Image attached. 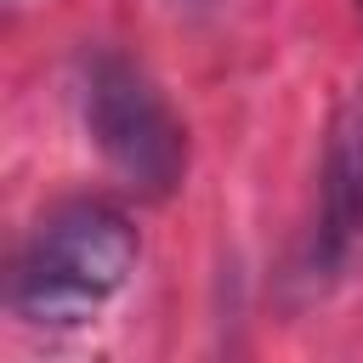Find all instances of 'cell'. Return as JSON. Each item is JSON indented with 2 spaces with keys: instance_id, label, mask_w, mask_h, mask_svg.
Segmentation results:
<instances>
[{
  "instance_id": "obj_1",
  "label": "cell",
  "mask_w": 363,
  "mask_h": 363,
  "mask_svg": "<svg viewBox=\"0 0 363 363\" xmlns=\"http://www.w3.org/2000/svg\"><path fill=\"white\" fill-rule=\"evenodd\" d=\"M136 221L108 199H62L11 261V312L28 329H85L136 278Z\"/></svg>"
},
{
  "instance_id": "obj_4",
  "label": "cell",
  "mask_w": 363,
  "mask_h": 363,
  "mask_svg": "<svg viewBox=\"0 0 363 363\" xmlns=\"http://www.w3.org/2000/svg\"><path fill=\"white\" fill-rule=\"evenodd\" d=\"M176 6H210V0H176Z\"/></svg>"
},
{
  "instance_id": "obj_3",
  "label": "cell",
  "mask_w": 363,
  "mask_h": 363,
  "mask_svg": "<svg viewBox=\"0 0 363 363\" xmlns=\"http://www.w3.org/2000/svg\"><path fill=\"white\" fill-rule=\"evenodd\" d=\"M363 267V85H352L323 136L318 227L306 244V278L340 284Z\"/></svg>"
},
{
  "instance_id": "obj_2",
  "label": "cell",
  "mask_w": 363,
  "mask_h": 363,
  "mask_svg": "<svg viewBox=\"0 0 363 363\" xmlns=\"http://www.w3.org/2000/svg\"><path fill=\"white\" fill-rule=\"evenodd\" d=\"M74 102L91 147L108 159V170L147 193L170 199L187 176V130L159 91V79L125 57L119 45H85L74 57Z\"/></svg>"
}]
</instances>
